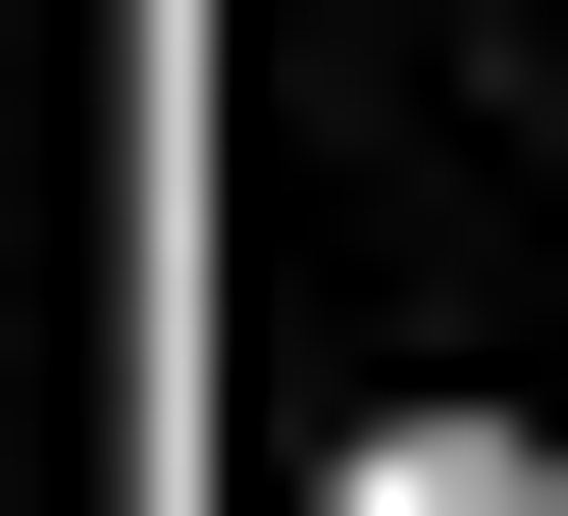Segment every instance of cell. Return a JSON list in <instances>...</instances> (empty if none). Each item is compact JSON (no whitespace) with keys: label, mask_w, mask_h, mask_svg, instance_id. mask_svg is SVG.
<instances>
[{"label":"cell","mask_w":568,"mask_h":516,"mask_svg":"<svg viewBox=\"0 0 568 516\" xmlns=\"http://www.w3.org/2000/svg\"><path fill=\"white\" fill-rule=\"evenodd\" d=\"M311 516H568V413H362V465H311Z\"/></svg>","instance_id":"cell-1"}]
</instances>
